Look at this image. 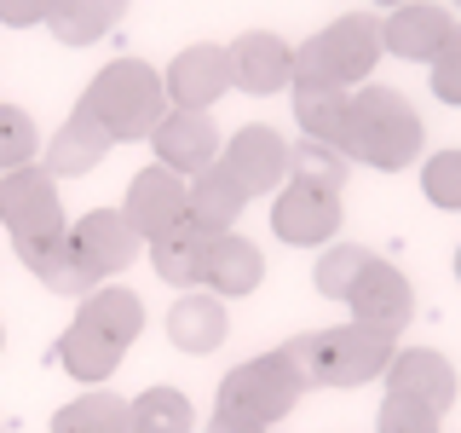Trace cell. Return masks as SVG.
Instances as JSON below:
<instances>
[{
	"instance_id": "obj_4",
	"label": "cell",
	"mask_w": 461,
	"mask_h": 433,
	"mask_svg": "<svg viewBox=\"0 0 461 433\" xmlns=\"http://www.w3.org/2000/svg\"><path fill=\"white\" fill-rule=\"evenodd\" d=\"M81 115H93L104 134L122 144V139H150L156 122L167 115V93H162V76L139 58H115L104 64L81 93Z\"/></svg>"
},
{
	"instance_id": "obj_38",
	"label": "cell",
	"mask_w": 461,
	"mask_h": 433,
	"mask_svg": "<svg viewBox=\"0 0 461 433\" xmlns=\"http://www.w3.org/2000/svg\"><path fill=\"white\" fill-rule=\"evenodd\" d=\"M456 6H461V0H456Z\"/></svg>"
},
{
	"instance_id": "obj_6",
	"label": "cell",
	"mask_w": 461,
	"mask_h": 433,
	"mask_svg": "<svg viewBox=\"0 0 461 433\" xmlns=\"http://www.w3.org/2000/svg\"><path fill=\"white\" fill-rule=\"evenodd\" d=\"M375 64H381V18H357V12H346L294 47V81L364 87Z\"/></svg>"
},
{
	"instance_id": "obj_28",
	"label": "cell",
	"mask_w": 461,
	"mask_h": 433,
	"mask_svg": "<svg viewBox=\"0 0 461 433\" xmlns=\"http://www.w3.org/2000/svg\"><path fill=\"white\" fill-rule=\"evenodd\" d=\"M346 151H335V144H288V180H300V185H317V191H340L346 185Z\"/></svg>"
},
{
	"instance_id": "obj_8",
	"label": "cell",
	"mask_w": 461,
	"mask_h": 433,
	"mask_svg": "<svg viewBox=\"0 0 461 433\" xmlns=\"http://www.w3.org/2000/svg\"><path fill=\"white\" fill-rule=\"evenodd\" d=\"M139 249L144 243H139V231L127 226L122 208H93V214H81V220H69V260H76V272L93 289L133 266Z\"/></svg>"
},
{
	"instance_id": "obj_23",
	"label": "cell",
	"mask_w": 461,
	"mask_h": 433,
	"mask_svg": "<svg viewBox=\"0 0 461 433\" xmlns=\"http://www.w3.org/2000/svg\"><path fill=\"white\" fill-rule=\"evenodd\" d=\"M288 93H294V122H300V134L340 151L346 105H352V93H346V87H329V81H294Z\"/></svg>"
},
{
	"instance_id": "obj_10",
	"label": "cell",
	"mask_w": 461,
	"mask_h": 433,
	"mask_svg": "<svg viewBox=\"0 0 461 433\" xmlns=\"http://www.w3.org/2000/svg\"><path fill=\"white\" fill-rule=\"evenodd\" d=\"M340 220H346L340 191H317V185H300V180H288L277 191V202H271V231L288 249H323V243H335Z\"/></svg>"
},
{
	"instance_id": "obj_17",
	"label": "cell",
	"mask_w": 461,
	"mask_h": 433,
	"mask_svg": "<svg viewBox=\"0 0 461 433\" xmlns=\"http://www.w3.org/2000/svg\"><path fill=\"white\" fill-rule=\"evenodd\" d=\"M456 370L444 353H432V346H403L393 353V364H386V393H403L415 404H427L432 416H444L456 404Z\"/></svg>"
},
{
	"instance_id": "obj_30",
	"label": "cell",
	"mask_w": 461,
	"mask_h": 433,
	"mask_svg": "<svg viewBox=\"0 0 461 433\" xmlns=\"http://www.w3.org/2000/svg\"><path fill=\"white\" fill-rule=\"evenodd\" d=\"M421 197L444 214H461V144L421 162Z\"/></svg>"
},
{
	"instance_id": "obj_22",
	"label": "cell",
	"mask_w": 461,
	"mask_h": 433,
	"mask_svg": "<svg viewBox=\"0 0 461 433\" xmlns=\"http://www.w3.org/2000/svg\"><path fill=\"white\" fill-rule=\"evenodd\" d=\"M208 295H220V300H242V295H254L259 283H266V254L254 249L249 237H237V231H225V237H213V249H208Z\"/></svg>"
},
{
	"instance_id": "obj_12",
	"label": "cell",
	"mask_w": 461,
	"mask_h": 433,
	"mask_svg": "<svg viewBox=\"0 0 461 433\" xmlns=\"http://www.w3.org/2000/svg\"><path fill=\"white\" fill-rule=\"evenodd\" d=\"M220 127H213V115L208 110H167L162 122H156V134H150V151H156V162L173 168L179 180H196L202 168H213L220 162Z\"/></svg>"
},
{
	"instance_id": "obj_35",
	"label": "cell",
	"mask_w": 461,
	"mask_h": 433,
	"mask_svg": "<svg viewBox=\"0 0 461 433\" xmlns=\"http://www.w3.org/2000/svg\"><path fill=\"white\" fill-rule=\"evenodd\" d=\"M375 6H386V12H393V6H410V0H375Z\"/></svg>"
},
{
	"instance_id": "obj_5",
	"label": "cell",
	"mask_w": 461,
	"mask_h": 433,
	"mask_svg": "<svg viewBox=\"0 0 461 433\" xmlns=\"http://www.w3.org/2000/svg\"><path fill=\"white\" fill-rule=\"evenodd\" d=\"M300 393H306V375H300L294 358L277 346V353H259V358H249V364H237L225 375L220 393H213V416L271 428L300 404Z\"/></svg>"
},
{
	"instance_id": "obj_34",
	"label": "cell",
	"mask_w": 461,
	"mask_h": 433,
	"mask_svg": "<svg viewBox=\"0 0 461 433\" xmlns=\"http://www.w3.org/2000/svg\"><path fill=\"white\" fill-rule=\"evenodd\" d=\"M208 433H266V428H254V422H230V416H213Z\"/></svg>"
},
{
	"instance_id": "obj_31",
	"label": "cell",
	"mask_w": 461,
	"mask_h": 433,
	"mask_svg": "<svg viewBox=\"0 0 461 433\" xmlns=\"http://www.w3.org/2000/svg\"><path fill=\"white\" fill-rule=\"evenodd\" d=\"M444 416H432L427 404L403 399V393H386L381 399V416H375V433H438Z\"/></svg>"
},
{
	"instance_id": "obj_14",
	"label": "cell",
	"mask_w": 461,
	"mask_h": 433,
	"mask_svg": "<svg viewBox=\"0 0 461 433\" xmlns=\"http://www.w3.org/2000/svg\"><path fill=\"white\" fill-rule=\"evenodd\" d=\"M225 87H230V64H225V47H213V41L179 47L173 64L162 69L167 110H208L225 98Z\"/></svg>"
},
{
	"instance_id": "obj_11",
	"label": "cell",
	"mask_w": 461,
	"mask_h": 433,
	"mask_svg": "<svg viewBox=\"0 0 461 433\" xmlns=\"http://www.w3.org/2000/svg\"><path fill=\"white\" fill-rule=\"evenodd\" d=\"M346 307H352V324L381 329V336H398V329L415 318V289H410V278H403L393 260L375 254L369 266H364V278L352 283Z\"/></svg>"
},
{
	"instance_id": "obj_16",
	"label": "cell",
	"mask_w": 461,
	"mask_h": 433,
	"mask_svg": "<svg viewBox=\"0 0 461 433\" xmlns=\"http://www.w3.org/2000/svg\"><path fill=\"white\" fill-rule=\"evenodd\" d=\"M450 6L438 0H410V6H393V18H381V52L403 58V64H432L438 47L450 41Z\"/></svg>"
},
{
	"instance_id": "obj_7",
	"label": "cell",
	"mask_w": 461,
	"mask_h": 433,
	"mask_svg": "<svg viewBox=\"0 0 461 433\" xmlns=\"http://www.w3.org/2000/svg\"><path fill=\"white\" fill-rule=\"evenodd\" d=\"M0 226L12 231V243H35L69 231V214L58 202V180L41 162L0 173Z\"/></svg>"
},
{
	"instance_id": "obj_24",
	"label": "cell",
	"mask_w": 461,
	"mask_h": 433,
	"mask_svg": "<svg viewBox=\"0 0 461 433\" xmlns=\"http://www.w3.org/2000/svg\"><path fill=\"white\" fill-rule=\"evenodd\" d=\"M127 0H52L47 12V29L58 47H93V41H104L115 18H122Z\"/></svg>"
},
{
	"instance_id": "obj_36",
	"label": "cell",
	"mask_w": 461,
	"mask_h": 433,
	"mask_svg": "<svg viewBox=\"0 0 461 433\" xmlns=\"http://www.w3.org/2000/svg\"><path fill=\"white\" fill-rule=\"evenodd\" d=\"M450 266H456V283H461V243H456V260H450Z\"/></svg>"
},
{
	"instance_id": "obj_32",
	"label": "cell",
	"mask_w": 461,
	"mask_h": 433,
	"mask_svg": "<svg viewBox=\"0 0 461 433\" xmlns=\"http://www.w3.org/2000/svg\"><path fill=\"white\" fill-rule=\"evenodd\" d=\"M427 81H432V98H438V105L461 110V23L450 29V41L438 47V58L427 64Z\"/></svg>"
},
{
	"instance_id": "obj_3",
	"label": "cell",
	"mask_w": 461,
	"mask_h": 433,
	"mask_svg": "<svg viewBox=\"0 0 461 433\" xmlns=\"http://www.w3.org/2000/svg\"><path fill=\"white\" fill-rule=\"evenodd\" d=\"M393 341L398 336H381V329H364V324H335V329L294 336L283 353L294 358L306 387H364L375 375H386V364L398 353Z\"/></svg>"
},
{
	"instance_id": "obj_20",
	"label": "cell",
	"mask_w": 461,
	"mask_h": 433,
	"mask_svg": "<svg viewBox=\"0 0 461 433\" xmlns=\"http://www.w3.org/2000/svg\"><path fill=\"white\" fill-rule=\"evenodd\" d=\"M208 249H213V237H208L202 226H191V220L173 226L167 237L144 243L156 278H162L167 289H202V278H208Z\"/></svg>"
},
{
	"instance_id": "obj_33",
	"label": "cell",
	"mask_w": 461,
	"mask_h": 433,
	"mask_svg": "<svg viewBox=\"0 0 461 433\" xmlns=\"http://www.w3.org/2000/svg\"><path fill=\"white\" fill-rule=\"evenodd\" d=\"M47 12H52V0H0V23L6 29H35V23H47Z\"/></svg>"
},
{
	"instance_id": "obj_2",
	"label": "cell",
	"mask_w": 461,
	"mask_h": 433,
	"mask_svg": "<svg viewBox=\"0 0 461 433\" xmlns=\"http://www.w3.org/2000/svg\"><path fill=\"white\" fill-rule=\"evenodd\" d=\"M421 144H427V122L415 115V105L398 87L364 81L352 93V105H346V134H340L346 162H364L375 173H403L421 156Z\"/></svg>"
},
{
	"instance_id": "obj_19",
	"label": "cell",
	"mask_w": 461,
	"mask_h": 433,
	"mask_svg": "<svg viewBox=\"0 0 461 433\" xmlns=\"http://www.w3.org/2000/svg\"><path fill=\"white\" fill-rule=\"evenodd\" d=\"M242 208H249V191H242L230 173L213 162V168H202L191 185H185V220L202 226L208 237H225V231H237L242 220Z\"/></svg>"
},
{
	"instance_id": "obj_1",
	"label": "cell",
	"mask_w": 461,
	"mask_h": 433,
	"mask_svg": "<svg viewBox=\"0 0 461 433\" xmlns=\"http://www.w3.org/2000/svg\"><path fill=\"white\" fill-rule=\"evenodd\" d=\"M139 329H144V300L122 283H98L93 295L76 300V318L58 336V364H64L69 382L104 387L122 370V358L139 341Z\"/></svg>"
},
{
	"instance_id": "obj_18",
	"label": "cell",
	"mask_w": 461,
	"mask_h": 433,
	"mask_svg": "<svg viewBox=\"0 0 461 433\" xmlns=\"http://www.w3.org/2000/svg\"><path fill=\"white\" fill-rule=\"evenodd\" d=\"M225 329H230V312H225V300L220 295H208V289H179V300L167 307V341L179 346V353H213V346L225 341Z\"/></svg>"
},
{
	"instance_id": "obj_29",
	"label": "cell",
	"mask_w": 461,
	"mask_h": 433,
	"mask_svg": "<svg viewBox=\"0 0 461 433\" xmlns=\"http://www.w3.org/2000/svg\"><path fill=\"white\" fill-rule=\"evenodd\" d=\"M35 156H41V127H35V115L18 110V105H0V173L29 168Z\"/></svg>"
},
{
	"instance_id": "obj_27",
	"label": "cell",
	"mask_w": 461,
	"mask_h": 433,
	"mask_svg": "<svg viewBox=\"0 0 461 433\" xmlns=\"http://www.w3.org/2000/svg\"><path fill=\"white\" fill-rule=\"evenodd\" d=\"M369 260H375V254L364 249V243H335V249L317 254V266H312V289H317L323 300H346V295H352V283L364 278Z\"/></svg>"
},
{
	"instance_id": "obj_26",
	"label": "cell",
	"mask_w": 461,
	"mask_h": 433,
	"mask_svg": "<svg viewBox=\"0 0 461 433\" xmlns=\"http://www.w3.org/2000/svg\"><path fill=\"white\" fill-rule=\"evenodd\" d=\"M52 433H127V399L104 393V387H86L81 399H69L52 416Z\"/></svg>"
},
{
	"instance_id": "obj_15",
	"label": "cell",
	"mask_w": 461,
	"mask_h": 433,
	"mask_svg": "<svg viewBox=\"0 0 461 433\" xmlns=\"http://www.w3.org/2000/svg\"><path fill=\"white\" fill-rule=\"evenodd\" d=\"M122 214H127V226L139 231V243L167 237L173 226H185V180L173 168H162V162L139 168L133 185H127V208Z\"/></svg>"
},
{
	"instance_id": "obj_37",
	"label": "cell",
	"mask_w": 461,
	"mask_h": 433,
	"mask_svg": "<svg viewBox=\"0 0 461 433\" xmlns=\"http://www.w3.org/2000/svg\"><path fill=\"white\" fill-rule=\"evenodd\" d=\"M0 346H6V329H0Z\"/></svg>"
},
{
	"instance_id": "obj_25",
	"label": "cell",
	"mask_w": 461,
	"mask_h": 433,
	"mask_svg": "<svg viewBox=\"0 0 461 433\" xmlns=\"http://www.w3.org/2000/svg\"><path fill=\"white\" fill-rule=\"evenodd\" d=\"M127 433H196V410L179 387H144L127 399Z\"/></svg>"
},
{
	"instance_id": "obj_13",
	"label": "cell",
	"mask_w": 461,
	"mask_h": 433,
	"mask_svg": "<svg viewBox=\"0 0 461 433\" xmlns=\"http://www.w3.org/2000/svg\"><path fill=\"white\" fill-rule=\"evenodd\" d=\"M225 64H230V87L237 93H254V98H271L283 87H294V47L271 29H249L225 47Z\"/></svg>"
},
{
	"instance_id": "obj_9",
	"label": "cell",
	"mask_w": 461,
	"mask_h": 433,
	"mask_svg": "<svg viewBox=\"0 0 461 433\" xmlns=\"http://www.w3.org/2000/svg\"><path fill=\"white\" fill-rule=\"evenodd\" d=\"M220 168L249 197H277L288 185V139L266 122H249L230 134V144H220Z\"/></svg>"
},
{
	"instance_id": "obj_21",
	"label": "cell",
	"mask_w": 461,
	"mask_h": 433,
	"mask_svg": "<svg viewBox=\"0 0 461 433\" xmlns=\"http://www.w3.org/2000/svg\"><path fill=\"white\" fill-rule=\"evenodd\" d=\"M110 151H115V139L93 122V115L76 110V115H69V122L47 139V156H41V168H47L52 180H76V173H93Z\"/></svg>"
}]
</instances>
